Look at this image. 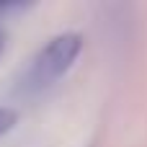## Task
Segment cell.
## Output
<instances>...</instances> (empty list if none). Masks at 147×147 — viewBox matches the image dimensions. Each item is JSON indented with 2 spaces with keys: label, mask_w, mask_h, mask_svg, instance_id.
Instances as JSON below:
<instances>
[{
  "label": "cell",
  "mask_w": 147,
  "mask_h": 147,
  "mask_svg": "<svg viewBox=\"0 0 147 147\" xmlns=\"http://www.w3.org/2000/svg\"><path fill=\"white\" fill-rule=\"evenodd\" d=\"M3 44H5V36H3V31H0V52H3Z\"/></svg>",
  "instance_id": "3957f363"
},
{
  "label": "cell",
  "mask_w": 147,
  "mask_h": 147,
  "mask_svg": "<svg viewBox=\"0 0 147 147\" xmlns=\"http://www.w3.org/2000/svg\"><path fill=\"white\" fill-rule=\"evenodd\" d=\"M16 121H18V114L13 109H8V106H0V137L8 134L16 127Z\"/></svg>",
  "instance_id": "7a4b0ae2"
},
{
  "label": "cell",
  "mask_w": 147,
  "mask_h": 147,
  "mask_svg": "<svg viewBox=\"0 0 147 147\" xmlns=\"http://www.w3.org/2000/svg\"><path fill=\"white\" fill-rule=\"evenodd\" d=\"M80 49H83V36L75 34V31H67V34H59V36L49 39L36 52V57L31 59L28 70L21 78L18 90L26 93V96H36V93L47 90L72 67Z\"/></svg>",
  "instance_id": "6da1fadb"
}]
</instances>
